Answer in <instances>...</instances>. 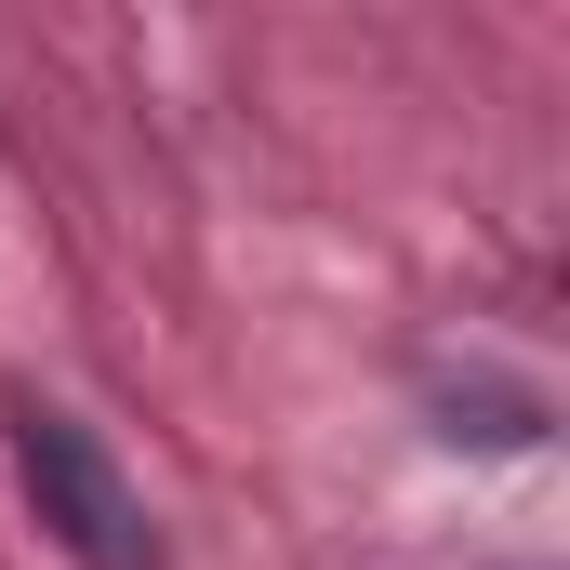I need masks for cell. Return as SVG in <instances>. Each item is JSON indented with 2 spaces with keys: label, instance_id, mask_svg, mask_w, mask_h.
I'll use <instances>...</instances> for the list:
<instances>
[{
  "label": "cell",
  "instance_id": "1",
  "mask_svg": "<svg viewBox=\"0 0 570 570\" xmlns=\"http://www.w3.org/2000/svg\"><path fill=\"white\" fill-rule=\"evenodd\" d=\"M13 425V478H27V504H40V531L67 544L80 570H159V531H146V491L120 478V451L80 425L67 399H13L0 412Z\"/></svg>",
  "mask_w": 570,
  "mask_h": 570
}]
</instances>
